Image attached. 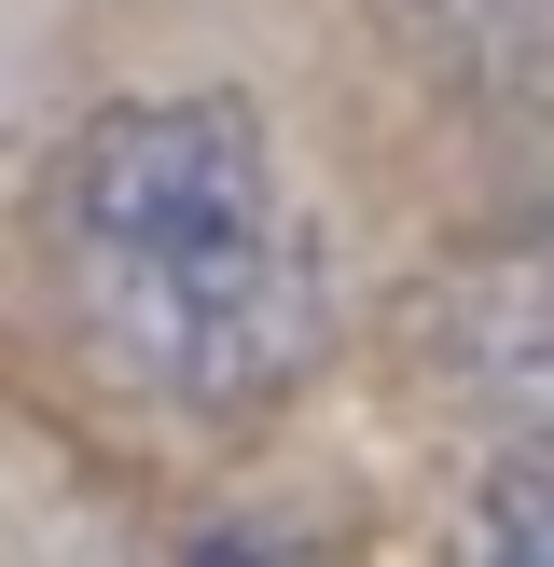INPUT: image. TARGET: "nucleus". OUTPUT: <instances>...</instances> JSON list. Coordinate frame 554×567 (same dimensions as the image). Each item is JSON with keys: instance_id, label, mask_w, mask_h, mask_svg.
Instances as JSON below:
<instances>
[{"instance_id": "f257e3e1", "label": "nucleus", "mask_w": 554, "mask_h": 567, "mask_svg": "<svg viewBox=\"0 0 554 567\" xmlns=\"http://www.w3.org/2000/svg\"><path fill=\"white\" fill-rule=\"evenodd\" d=\"M55 291L138 402L236 430L291 402L332 332V277L249 97H125L55 153Z\"/></svg>"}, {"instance_id": "f03ea898", "label": "nucleus", "mask_w": 554, "mask_h": 567, "mask_svg": "<svg viewBox=\"0 0 554 567\" xmlns=\"http://www.w3.org/2000/svg\"><path fill=\"white\" fill-rule=\"evenodd\" d=\"M416 347L526 457H554V249H471V264H443L416 291Z\"/></svg>"}, {"instance_id": "7ed1b4c3", "label": "nucleus", "mask_w": 554, "mask_h": 567, "mask_svg": "<svg viewBox=\"0 0 554 567\" xmlns=\"http://www.w3.org/2000/svg\"><path fill=\"white\" fill-rule=\"evenodd\" d=\"M471 567H554V457H513L471 513Z\"/></svg>"}, {"instance_id": "20e7f679", "label": "nucleus", "mask_w": 554, "mask_h": 567, "mask_svg": "<svg viewBox=\"0 0 554 567\" xmlns=\"http://www.w3.org/2000/svg\"><path fill=\"white\" fill-rule=\"evenodd\" d=\"M208 567H277V554H208Z\"/></svg>"}]
</instances>
